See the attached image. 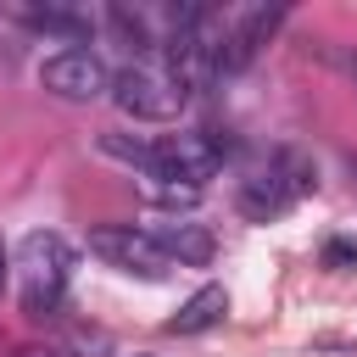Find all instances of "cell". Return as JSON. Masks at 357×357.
I'll return each instance as SVG.
<instances>
[{
    "mask_svg": "<svg viewBox=\"0 0 357 357\" xmlns=\"http://www.w3.org/2000/svg\"><path fill=\"white\" fill-rule=\"evenodd\" d=\"M324 268H335V273H346V268H357V240H351V234H340V240H329V245H324Z\"/></svg>",
    "mask_w": 357,
    "mask_h": 357,
    "instance_id": "cell-16",
    "label": "cell"
},
{
    "mask_svg": "<svg viewBox=\"0 0 357 357\" xmlns=\"http://www.w3.org/2000/svg\"><path fill=\"white\" fill-rule=\"evenodd\" d=\"M223 312H229V296H223V284H201L173 318H167V329L173 335H201V329H212V324H223Z\"/></svg>",
    "mask_w": 357,
    "mask_h": 357,
    "instance_id": "cell-9",
    "label": "cell"
},
{
    "mask_svg": "<svg viewBox=\"0 0 357 357\" xmlns=\"http://www.w3.org/2000/svg\"><path fill=\"white\" fill-rule=\"evenodd\" d=\"M22 22L39 28V33L73 39V50H84V39H89V17L84 11H67V6H33V11H22Z\"/></svg>",
    "mask_w": 357,
    "mask_h": 357,
    "instance_id": "cell-10",
    "label": "cell"
},
{
    "mask_svg": "<svg viewBox=\"0 0 357 357\" xmlns=\"http://www.w3.org/2000/svg\"><path fill=\"white\" fill-rule=\"evenodd\" d=\"M39 84L50 95H61V100H95V95L112 89V73H106V61L95 50H56V56H45Z\"/></svg>",
    "mask_w": 357,
    "mask_h": 357,
    "instance_id": "cell-4",
    "label": "cell"
},
{
    "mask_svg": "<svg viewBox=\"0 0 357 357\" xmlns=\"http://www.w3.org/2000/svg\"><path fill=\"white\" fill-rule=\"evenodd\" d=\"M106 28L134 50V56H145L151 45H156V33H151V22L139 17V11H128V6H106Z\"/></svg>",
    "mask_w": 357,
    "mask_h": 357,
    "instance_id": "cell-11",
    "label": "cell"
},
{
    "mask_svg": "<svg viewBox=\"0 0 357 357\" xmlns=\"http://www.w3.org/2000/svg\"><path fill=\"white\" fill-rule=\"evenodd\" d=\"M139 184H145V195L162 201V206H195V201H201V190H190V184H178V178H151V173H139Z\"/></svg>",
    "mask_w": 357,
    "mask_h": 357,
    "instance_id": "cell-14",
    "label": "cell"
},
{
    "mask_svg": "<svg viewBox=\"0 0 357 357\" xmlns=\"http://www.w3.org/2000/svg\"><path fill=\"white\" fill-rule=\"evenodd\" d=\"M234 206H240L251 223H268V218H279L284 206H296V195H290V184H284V173H279V162H273V156L240 178V190H234Z\"/></svg>",
    "mask_w": 357,
    "mask_h": 357,
    "instance_id": "cell-7",
    "label": "cell"
},
{
    "mask_svg": "<svg viewBox=\"0 0 357 357\" xmlns=\"http://www.w3.org/2000/svg\"><path fill=\"white\" fill-rule=\"evenodd\" d=\"M17 262H22L28 284H45V290H67V273H73L78 251H73V245H67L56 229H33V234H22V245H17Z\"/></svg>",
    "mask_w": 357,
    "mask_h": 357,
    "instance_id": "cell-6",
    "label": "cell"
},
{
    "mask_svg": "<svg viewBox=\"0 0 357 357\" xmlns=\"http://www.w3.org/2000/svg\"><path fill=\"white\" fill-rule=\"evenodd\" d=\"M11 357H67V351H61V346H17Z\"/></svg>",
    "mask_w": 357,
    "mask_h": 357,
    "instance_id": "cell-17",
    "label": "cell"
},
{
    "mask_svg": "<svg viewBox=\"0 0 357 357\" xmlns=\"http://www.w3.org/2000/svg\"><path fill=\"white\" fill-rule=\"evenodd\" d=\"M329 61H335L340 73H351V78H357V50H329Z\"/></svg>",
    "mask_w": 357,
    "mask_h": 357,
    "instance_id": "cell-18",
    "label": "cell"
},
{
    "mask_svg": "<svg viewBox=\"0 0 357 357\" xmlns=\"http://www.w3.org/2000/svg\"><path fill=\"white\" fill-rule=\"evenodd\" d=\"M6 273H11V251L0 245V284H6Z\"/></svg>",
    "mask_w": 357,
    "mask_h": 357,
    "instance_id": "cell-19",
    "label": "cell"
},
{
    "mask_svg": "<svg viewBox=\"0 0 357 357\" xmlns=\"http://www.w3.org/2000/svg\"><path fill=\"white\" fill-rule=\"evenodd\" d=\"M89 251L100 262L123 268V273H139V279H167L173 273V262L156 245V234H145L134 223H100V229H89Z\"/></svg>",
    "mask_w": 357,
    "mask_h": 357,
    "instance_id": "cell-2",
    "label": "cell"
},
{
    "mask_svg": "<svg viewBox=\"0 0 357 357\" xmlns=\"http://www.w3.org/2000/svg\"><path fill=\"white\" fill-rule=\"evenodd\" d=\"M284 22V11L279 6H251V11H240L229 28H223V45H218V73H245L251 61H257V50L273 39V28Z\"/></svg>",
    "mask_w": 357,
    "mask_h": 357,
    "instance_id": "cell-5",
    "label": "cell"
},
{
    "mask_svg": "<svg viewBox=\"0 0 357 357\" xmlns=\"http://www.w3.org/2000/svg\"><path fill=\"white\" fill-rule=\"evenodd\" d=\"M134 357H151V351H134Z\"/></svg>",
    "mask_w": 357,
    "mask_h": 357,
    "instance_id": "cell-20",
    "label": "cell"
},
{
    "mask_svg": "<svg viewBox=\"0 0 357 357\" xmlns=\"http://www.w3.org/2000/svg\"><path fill=\"white\" fill-rule=\"evenodd\" d=\"M100 151L106 156H117V162H128V167H151L156 162V139H139V134H117V128H106L100 134Z\"/></svg>",
    "mask_w": 357,
    "mask_h": 357,
    "instance_id": "cell-13",
    "label": "cell"
},
{
    "mask_svg": "<svg viewBox=\"0 0 357 357\" xmlns=\"http://www.w3.org/2000/svg\"><path fill=\"white\" fill-rule=\"evenodd\" d=\"M106 95H112L117 112H128L134 123H167V117L184 106V89H178L173 78L151 73V67H123V73H112V89H106Z\"/></svg>",
    "mask_w": 357,
    "mask_h": 357,
    "instance_id": "cell-3",
    "label": "cell"
},
{
    "mask_svg": "<svg viewBox=\"0 0 357 357\" xmlns=\"http://www.w3.org/2000/svg\"><path fill=\"white\" fill-rule=\"evenodd\" d=\"M22 307H28V318H50V312L61 307V290H45V284H28V290H22Z\"/></svg>",
    "mask_w": 357,
    "mask_h": 357,
    "instance_id": "cell-15",
    "label": "cell"
},
{
    "mask_svg": "<svg viewBox=\"0 0 357 357\" xmlns=\"http://www.w3.org/2000/svg\"><path fill=\"white\" fill-rule=\"evenodd\" d=\"M273 162H279V173H284V184H290V195H296V201L318 190V167H312V156H307V151L279 145V151H273Z\"/></svg>",
    "mask_w": 357,
    "mask_h": 357,
    "instance_id": "cell-12",
    "label": "cell"
},
{
    "mask_svg": "<svg viewBox=\"0 0 357 357\" xmlns=\"http://www.w3.org/2000/svg\"><path fill=\"white\" fill-rule=\"evenodd\" d=\"M156 245L167 251L173 268H206L212 251H218V240H212L201 223H162V229H156Z\"/></svg>",
    "mask_w": 357,
    "mask_h": 357,
    "instance_id": "cell-8",
    "label": "cell"
},
{
    "mask_svg": "<svg viewBox=\"0 0 357 357\" xmlns=\"http://www.w3.org/2000/svg\"><path fill=\"white\" fill-rule=\"evenodd\" d=\"M234 139L218 134V128H195V134H173V139H156V162L145 167L151 178H178L190 190H206V178L223 173Z\"/></svg>",
    "mask_w": 357,
    "mask_h": 357,
    "instance_id": "cell-1",
    "label": "cell"
}]
</instances>
